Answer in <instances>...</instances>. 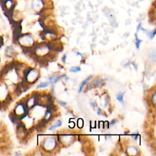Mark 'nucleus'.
I'll use <instances>...</instances> for the list:
<instances>
[{
  "label": "nucleus",
  "mask_w": 156,
  "mask_h": 156,
  "mask_svg": "<svg viewBox=\"0 0 156 156\" xmlns=\"http://www.w3.org/2000/svg\"><path fill=\"white\" fill-rule=\"evenodd\" d=\"M149 35V37H150V38H154V37L155 36V29H154L153 31H151V32H150V34H148Z\"/></svg>",
  "instance_id": "ddd939ff"
},
{
  "label": "nucleus",
  "mask_w": 156,
  "mask_h": 156,
  "mask_svg": "<svg viewBox=\"0 0 156 156\" xmlns=\"http://www.w3.org/2000/svg\"><path fill=\"white\" fill-rule=\"evenodd\" d=\"M44 147L47 150H51L56 146V141L53 138H48L44 141Z\"/></svg>",
  "instance_id": "f03ea898"
},
{
  "label": "nucleus",
  "mask_w": 156,
  "mask_h": 156,
  "mask_svg": "<svg viewBox=\"0 0 156 156\" xmlns=\"http://www.w3.org/2000/svg\"><path fill=\"white\" fill-rule=\"evenodd\" d=\"M52 117V113H51V111H46V113H45V115H44V119L46 120H48L49 121V119Z\"/></svg>",
  "instance_id": "f8f14e48"
},
{
  "label": "nucleus",
  "mask_w": 156,
  "mask_h": 156,
  "mask_svg": "<svg viewBox=\"0 0 156 156\" xmlns=\"http://www.w3.org/2000/svg\"><path fill=\"white\" fill-rule=\"evenodd\" d=\"M57 102H58V104H61L62 105H66V103L65 102H63V101H58V100L57 101Z\"/></svg>",
  "instance_id": "f3484780"
},
{
  "label": "nucleus",
  "mask_w": 156,
  "mask_h": 156,
  "mask_svg": "<svg viewBox=\"0 0 156 156\" xmlns=\"http://www.w3.org/2000/svg\"><path fill=\"white\" fill-rule=\"evenodd\" d=\"M62 122H61L60 121H57V122H56L55 124L51 126L49 128V130H52L55 129V128H57V127H60V126H62Z\"/></svg>",
  "instance_id": "6e6552de"
},
{
  "label": "nucleus",
  "mask_w": 156,
  "mask_h": 156,
  "mask_svg": "<svg viewBox=\"0 0 156 156\" xmlns=\"http://www.w3.org/2000/svg\"><path fill=\"white\" fill-rule=\"evenodd\" d=\"M66 54H65L63 55L62 59V62H63V63H65L66 62Z\"/></svg>",
  "instance_id": "4468645a"
},
{
  "label": "nucleus",
  "mask_w": 156,
  "mask_h": 156,
  "mask_svg": "<svg viewBox=\"0 0 156 156\" xmlns=\"http://www.w3.org/2000/svg\"><path fill=\"white\" fill-rule=\"evenodd\" d=\"M76 55H80L82 58H83V55L81 54V53H80V52H77V54H76Z\"/></svg>",
  "instance_id": "4be33fe9"
},
{
  "label": "nucleus",
  "mask_w": 156,
  "mask_h": 156,
  "mask_svg": "<svg viewBox=\"0 0 156 156\" xmlns=\"http://www.w3.org/2000/svg\"><path fill=\"white\" fill-rule=\"evenodd\" d=\"M102 83V80L99 79H96L94 80V81L91 83L90 86H92L93 87H100Z\"/></svg>",
  "instance_id": "39448f33"
},
{
  "label": "nucleus",
  "mask_w": 156,
  "mask_h": 156,
  "mask_svg": "<svg viewBox=\"0 0 156 156\" xmlns=\"http://www.w3.org/2000/svg\"><path fill=\"white\" fill-rule=\"evenodd\" d=\"M127 152L130 155H133V152L135 154H136L137 149H136V147H135L134 146H129L127 147Z\"/></svg>",
  "instance_id": "423d86ee"
},
{
  "label": "nucleus",
  "mask_w": 156,
  "mask_h": 156,
  "mask_svg": "<svg viewBox=\"0 0 156 156\" xmlns=\"http://www.w3.org/2000/svg\"><path fill=\"white\" fill-rule=\"evenodd\" d=\"M155 96H156V94H155V93H154V94H153V96L152 98V101H153L154 104L155 103Z\"/></svg>",
  "instance_id": "a211bd4d"
},
{
  "label": "nucleus",
  "mask_w": 156,
  "mask_h": 156,
  "mask_svg": "<svg viewBox=\"0 0 156 156\" xmlns=\"http://www.w3.org/2000/svg\"><path fill=\"white\" fill-rule=\"evenodd\" d=\"M131 63H132V65L134 66L135 69H137V65H136V64L135 63V62H132Z\"/></svg>",
  "instance_id": "aec40b11"
},
{
  "label": "nucleus",
  "mask_w": 156,
  "mask_h": 156,
  "mask_svg": "<svg viewBox=\"0 0 156 156\" xmlns=\"http://www.w3.org/2000/svg\"><path fill=\"white\" fill-rule=\"evenodd\" d=\"M80 70H81L80 67H79V66H73V67H71L69 69V72H71V73H77V72L80 71Z\"/></svg>",
  "instance_id": "9d476101"
},
{
  "label": "nucleus",
  "mask_w": 156,
  "mask_h": 156,
  "mask_svg": "<svg viewBox=\"0 0 156 156\" xmlns=\"http://www.w3.org/2000/svg\"><path fill=\"white\" fill-rule=\"evenodd\" d=\"M135 40H136V41H135L136 47L137 49H139V48H140V43L142 42V40L138 39L136 34H135Z\"/></svg>",
  "instance_id": "1a4fd4ad"
},
{
  "label": "nucleus",
  "mask_w": 156,
  "mask_h": 156,
  "mask_svg": "<svg viewBox=\"0 0 156 156\" xmlns=\"http://www.w3.org/2000/svg\"><path fill=\"white\" fill-rule=\"evenodd\" d=\"M125 94V92H120L119 93H118L116 94V98L120 102V103L121 104H124V99H123V97L124 95Z\"/></svg>",
  "instance_id": "0eeeda50"
},
{
  "label": "nucleus",
  "mask_w": 156,
  "mask_h": 156,
  "mask_svg": "<svg viewBox=\"0 0 156 156\" xmlns=\"http://www.w3.org/2000/svg\"><path fill=\"white\" fill-rule=\"evenodd\" d=\"M17 40L19 41L21 47L27 48L28 46H32L34 45V41L32 37L29 34H23L18 37Z\"/></svg>",
  "instance_id": "f257e3e1"
},
{
  "label": "nucleus",
  "mask_w": 156,
  "mask_h": 156,
  "mask_svg": "<svg viewBox=\"0 0 156 156\" xmlns=\"http://www.w3.org/2000/svg\"><path fill=\"white\" fill-rule=\"evenodd\" d=\"M15 155H20V154H18V153H15Z\"/></svg>",
  "instance_id": "5701e85b"
},
{
  "label": "nucleus",
  "mask_w": 156,
  "mask_h": 156,
  "mask_svg": "<svg viewBox=\"0 0 156 156\" xmlns=\"http://www.w3.org/2000/svg\"><path fill=\"white\" fill-rule=\"evenodd\" d=\"M92 77H93V76H90L89 77H88L85 80H84L81 83V84H80V87H79V90H78L79 93H80V92H81V91L82 90L83 87L88 83V82H89V80H90L92 79Z\"/></svg>",
  "instance_id": "20e7f679"
},
{
  "label": "nucleus",
  "mask_w": 156,
  "mask_h": 156,
  "mask_svg": "<svg viewBox=\"0 0 156 156\" xmlns=\"http://www.w3.org/2000/svg\"><path fill=\"white\" fill-rule=\"evenodd\" d=\"M91 105L93 106V107H96V103L95 102H93V101H91Z\"/></svg>",
  "instance_id": "412c9836"
},
{
  "label": "nucleus",
  "mask_w": 156,
  "mask_h": 156,
  "mask_svg": "<svg viewBox=\"0 0 156 156\" xmlns=\"http://www.w3.org/2000/svg\"><path fill=\"white\" fill-rule=\"evenodd\" d=\"M97 113L98 115H102V110L100 108H98V110H97Z\"/></svg>",
  "instance_id": "2eb2a0df"
},
{
  "label": "nucleus",
  "mask_w": 156,
  "mask_h": 156,
  "mask_svg": "<svg viewBox=\"0 0 156 156\" xmlns=\"http://www.w3.org/2000/svg\"><path fill=\"white\" fill-rule=\"evenodd\" d=\"M116 122V120L115 119H113V120L111 121V122H110V125H113V124H115Z\"/></svg>",
  "instance_id": "6ab92c4d"
},
{
  "label": "nucleus",
  "mask_w": 156,
  "mask_h": 156,
  "mask_svg": "<svg viewBox=\"0 0 156 156\" xmlns=\"http://www.w3.org/2000/svg\"><path fill=\"white\" fill-rule=\"evenodd\" d=\"M49 84V82H41V83H40L37 85V88H45V87H48Z\"/></svg>",
  "instance_id": "9b49d317"
},
{
  "label": "nucleus",
  "mask_w": 156,
  "mask_h": 156,
  "mask_svg": "<svg viewBox=\"0 0 156 156\" xmlns=\"http://www.w3.org/2000/svg\"><path fill=\"white\" fill-rule=\"evenodd\" d=\"M108 104V97L106 96L105 98V107H107Z\"/></svg>",
  "instance_id": "dca6fc26"
},
{
  "label": "nucleus",
  "mask_w": 156,
  "mask_h": 156,
  "mask_svg": "<svg viewBox=\"0 0 156 156\" xmlns=\"http://www.w3.org/2000/svg\"><path fill=\"white\" fill-rule=\"evenodd\" d=\"M5 53L8 57H12L15 54V51L14 48L12 47V46H9L6 48Z\"/></svg>",
  "instance_id": "7ed1b4c3"
},
{
  "label": "nucleus",
  "mask_w": 156,
  "mask_h": 156,
  "mask_svg": "<svg viewBox=\"0 0 156 156\" xmlns=\"http://www.w3.org/2000/svg\"><path fill=\"white\" fill-rule=\"evenodd\" d=\"M1 103L0 102V107H1Z\"/></svg>",
  "instance_id": "b1692460"
}]
</instances>
